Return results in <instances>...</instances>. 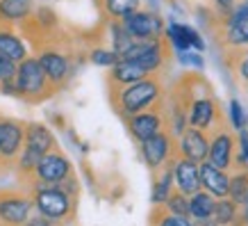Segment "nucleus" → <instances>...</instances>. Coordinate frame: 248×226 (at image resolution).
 <instances>
[{
  "mask_svg": "<svg viewBox=\"0 0 248 226\" xmlns=\"http://www.w3.org/2000/svg\"><path fill=\"white\" fill-rule=\"evenodd\" d=\"M178 55H180L182 64H191V67L196 69H203V57L198 53H191V51H178Z\"/></svg>",
  "mask_w": 248,
  "mask_h": 226,
  "instance_id": "72a5a7b5",
  "label": "nucleus"
},
{
  "mask_svg": "<svg viewBox=\"0 0 248 226\" xmlns=\"http://www.w3.org/2000/svg\"><path fill=\"white\" fill-rule=\"evenodd\" d=\"M234 16H248V0H241L239 5H234V9L230 12Z\"/></svg>",
  "mask_w": 248,
  "mask_h": 226,
  "instance_id": "4c0bfd02",
  "label": "nucleus"
},
{
  "mask_svg": "<svg viewBox=\"0 0 248 226\" xmlns=\"http://www.w3.org/2000/svg\"><path fill=\"white\" fill-rule=\"evenodd\" d=\"M228 196L232 199L234 204L244 206L248 199V169H241L234 176H230V192Z\"/></svg>",
  "mask_w": 248,
  "mask_h": 226,
  "instance_id": "a878e982",
  "label": "nucleus"
},
{
  "mask_svg": "<svg viewBox=\"0 0 248 226\" xmlns=\"http://www.w3.org/2000/svg\"><path fill=\"white\" fill-rule=\"evenodd\" d=\"M30 196L39 215L53 219V222L66 219L73 210V199L60 185H32Z\"/></svg>",
  "mask_w": 248,
  "mask_h": 226,
  "instance_id": "20e7f679",
  "label": "nucleus"
},
{
  "mask_svg": "<svg viewBox=\"0 0 248 226\" xmlns=\"http://www.w3.org/2000/svg\"><path fill=\"white\" fill-rule=\"evenodd\" d=\"M214 208H217V199H214L210 192H205V190L196 192L194 196H189V212H191V219H194V222L212 219Z\"/></svg>",
  "mask_w": 248,
  "mask_h": 226,
  "instance_id": "412c9836",
  "label": "nucleus"
},
{
  "mask_svg": "<svg viewBox=\"0 0 248 226\" xmlns=\"http://www.w3.org/2000/svg\"><path fill=\"white\" fill-rule=\"evenodd\" d=\"M71 174H73V167H71L68 158L60 149H55L41 158L37 172H34L32 185H60L62 181H66Z\"/></svg>",
  "mask_w": 248,
  "mask_h": 226,
  "instance_id": "0eeeda50",
  "label": "nucleus"
},
{
  "mask_svg": "<svg viewBox=\"0 0 248 226\" xmlns=\"http://www.w3.org/2000/svg\"><path fill=\"white\" fill-rule=\"evenodd\" d=\"M25 133H28L25 121L0 114V162L5 167L18 162L25 146Z\"/></svg>",
  "mask_w": 248,
  "mask_h": 226,
  "instance_id": "39448f33",
  "label": "nucleus"
},
{
  "mask_svg": "<svg viewBox=\"0 0 248 226\" xmlns=\"http://www.w3.org/2000/svg\"><path fill=\"white\" fill-rule=\"evenodd\" d=\"M123 25H125V30L132 35L135 39L139 41H146V39H159L162 30H164V23L159 18L157 14H153V12H132L123 18Z\"/></svg>",
  "mask_w": 248,
  "mask_h": 226,
  "instance_id": "f8f14e48",
  "label": "nucleus"
},
{
  "mask_svg": "<svg viewBox=\"0 0 248 226\" xmlns=\"http://www.w3.org/2000/svg\"><path fill=\"white\" fill-rule=\"evenodd\" d=\"M112 44H114V53L119 55V57H123V55L128 53L130 48L135 46V41L137 39L130 35L128 30H125V25L123 23H114L112 25Z\"/></svg>",
  "mask_w": 248,
  "mask_h": 226,
  "instance_id": "cd10ccee",
  "label": "nucleus"
},
{
  "mask_svg": "<svg viewBox=\"0 0 248 226\" xmlns=\"http://www.w3.org/2000/svg\"><path fill=\"white\" fill-rule=\"evenodd\" d=\"M162 96H164L162 83L155 75H151L146 80H139L135 85L119 87L116 91H112V103L123 119H130V117H135L139 112L162 105Z\"/></svg>",
  "mask_w": 248,
  "mask_h": 226,
  "instance_id": "f257e3e1",
  "label": "nucleus"
},
{
  "mask_svg": "<svg viewBox=\"0 0 248 226\" xmlns=\"http://www.w3.org/2000/svg\"><path fill=\"white\" fill-rule=\"evenodd\" d=\"M164 208L173 215H182V217H191L189 212V196L182 194L180 190H173V194L169 196V201L164 204Z\"/></svg>",
  "mask_w": 248,
  "mask_h": 226,
  "instance_id": "c756f323",
  "label": "nucleus"
},
{
  "mask_svg": "<svg viewBox=\"0 0 248 226\" xmlns=\"http://www.w3.org/2000/svg\"><path fill=\"white\" fill-rule=\"evenodd\" d=\"M139 2L141 0H103V7L112 18H125L139 9Z\"/></svg>",
  "mask_w": 248,
  "mask_h": 226,
  "instance_id": "c85d7f7f",
  "label": "nucleus"
},
{
  "mask_svg": "<svg viewBox=\"0 0 248 226\" xmlns=\"http://www.w3.org/2000/svg\"><path fill=\"white\" fill-rule=\"evenodd\" d=\"M212 219H214L218 226H234L239 222V204H234L230 196L217 199V208H214Z\"/></svg>",
  "mask_w": 248,
  "mask_h": 226,
  "instance_id": "393cba45",
  "label": "nucleus"
},
{
  "mask_svg": "<svg viewBox=\"0 0 248 226\" xmlns=\"http://www.w3.org/2000/svg\"><path fill=\"white\" fill-rule=\"evenodd\" d=\"M16 87H18V98L28 101V103H39V101H46L50 98L57 91L48 73L44 71L39 57H25V60L18 64V71H16Z\"/></svg>",
  "mask_w": 248,
  "mask_h": 226,
  "instance_id": "7ed1b4c3",
  "label": "nucleus"
},
{
  "mask_svg": "<svg viewBox=\"0 0 248 226\" xmlns=\"http://www.w3.org/2000/svg\"><path fill=\"white\" fill-rule=\"evenodd\" d=\"M0 57H7V60L16 62V64H21L28 57L21 37L14 35L9 28H0Z\"/></svg>",
  "mask_w": 248,
  "mask_h": 226,
  "instance_id": "6ab92c4d",
  "label": "nucleus"
},
{
  "mask_svg": "<svg viewBox=\"0 0 248 226\" xmlns=\"http://www.w3.org/2000/svg\"><path fill=\"white\" fill-rule=\"evenodd\" d=\"M226 44L232 46V48L248 46V16L230 14L226 23Z\"/></svg>",
  "mask_w": 248,
  "mask_h": 226,
  "instance_id": "aec40b11",
  "label": "nucleus"
},
{
  "mask_svg": "<svg viewBox=\"0 0 248 226\" xmlns=\"http://www.w3.org/2000/svg\"><path fill=\"white\" fill-rule=\"evenodd\" d=\"M153 226H196V222L191 217H182V215H173L164 208L157 206L153 212Z\"/></svg>",
  "mask_w": 248,
  "mask_h": 226,
  "instance_id": "bb28decb",
  "label": "nucleus"
},
{
  "mask_svg": "<svg viewBox=\"0 0 248 226\" xmlns=\"http://www.w3.org/2000/svg\"><path fill=\"white\" fill-rule=\"evenodd\" d=\"M173 178H175V190H180L182 194L194 196L201 192V165L194 160L182 158L180 153L173 158Z\"/></svg>",
  "mask_w": 248,
  "mask_h": 226,
  "instance_id": "ddd939ff",
  "label": "nucleus"
},
{
  "mask_svg": "<svg viewBox=\"0 0 248 226\" xmlns=\"http://www.w3.org/2000/svg\"><path fill=\"white\" fill-rule=\"evenodd\" d=\"M164 60H166L164 46H162V41H155V44H153L146 53L139 55V57H137V60H132V62H137L141 69H146V73H148V75H155L159 69L164 67Z\"/></svg>",
  "mask_w": 248,
  "mask_h": 226,
  "instance_id": "b1692460",
  "label": "nucleus"
},
{
  "mask_svg": "<svg viewBox=\"0 0 248 226\" xmlns=\"http://www.w3.org/2000/svg\"><path fill=\"white\" fill-rule=\"evenodd\" d=\"M39 62H41L44 71L48 73L50 83H53L57 89H60L62 85L68 80V75H71V62H68V57L64 53H60V51H53V48H48V51H41V55H39Z\"/></svg>",
  "mask_w": 248,
  "mask_h": 226,
  "instance_id": "dca6fc26",
  "label": "nucleus"
},
{
  "mask_svg": "<svg viewBox=\"0 0 248 226\" xmlns=\"http://www.w3.org/2000/svg\"><path fill=\"white\" fill-rule=\"evenodd\" d=\"M146 78H151V75L146 73V69H141L137 62L132 60H121L116 67H112L109 71V83L112 87H128V85H135L139 80H146Z\"/></svg>",
  "mask_w": 248,
  "mask_h": 226,
  "instance_id": "a211bd4d",
  "label": "nucleus"
},
{
  "mask_svg": "<svg viewBox=\"0 0 248 226\" xmlns=\"http://www.w3.org/2000/svg\"><path fill=\"white\" fill-rule=\"evenodd\" d=\"M201 185L214 199H226L230 192V176L226 169H218L210 160H205V162H201Z\"/></svg>",
  "mask_w": 248,
  "mask_h": 226,
  "instance_id": "2eb2a0df",
  "label": "nucleus"
},
{
  "mask_svg": "<svg viewBox=\"0 0 248 226\" xmlns=\"http://www.w3.org/2000/svg\"><path fill=\"white\" fill-rule=\"evenodd\" d=\"M244 222L248 226V199H246V204H244Z\"/></svg>",
  "mask_w": 248,
  "mask_h": 226,
  "instance_id": "ea45409f",
  "label": "nucleus"
},
{
  "mask_svg": "<svg viewBox=\"0 0 248 226\" xmlns=\"http://www.w3.org/2000/svg\"><path fill=\"white\" fill-rule=\"evenodd\" d=\"M60 188L64 190V192H66V194L71 196V199H76V194H78V181H76V176L71 174L66 181H62V183H60Z\"/></svg>",
  "mask_w": 248,
  "mask_h": 226,
  "instance_id": "f704fd0d",
  "label": "nucleus"
},
{
  "mask_svg": "<svg viewBox=\"0 0 248 226\" xmlns=\"http://www.w3.org/2000/svg\"><path fill=\"white\" fill-rule=\"evenodd\" d=\"M178 153L182 158L194 160V162H205L210 158V135L201 128L189 126L180 137H178Z\"/></svg>",
  "mask_w": 248,
  "mask_h": 226,
  "instance_id": "9b49d317",
  "label": "nucleus"
},
{
  "mask_svg": "<svg viewBox=\"0 0 248 226\" xmlns=\"http://www.w3.org/2000/svg\"><path fill=\"white\" fill-rule=\"evenodd\" d=\"M125 123H128L130 135L141 144V142H146V139H151L153 135H157V133L164 130L166 117H164V112H162V105H157V107H151V110H146V112H139V114H135V117L125 119Z\"/></svg>",
  "mask_w": 248,
  "mask_h": 226,
  "instance_id": "9d476101",
  "label": "nucleus"
},
{
  "mask_svg": "<svg viewBox=\"0 0 248 226\" xmlns=\"http://www.w3.org/2000/svg\"><path fill=\"white\" fill-rule=\"evenodd\" d=\"M25 226H53V219H48V217H34V219H28V224Z\"/></svg>",
  "mask_w": 248,
  "mask_h": 226,
  "instance_id": "e433bc0d",
  "label": "nucleus"
},
{
  "mask_svg": "<svg viewBox=\"0 0 248 226\" xmlns=\"http://www.w3.org/2000/svg\"><path fill=\"white\" fill-rule=\"evenodd\" d=\"M32 208H34L32 196L12 192V190L0 192V222L5 226H25Z\"/></svg>",
  "mask_w": 248,
  "mask_h": 226,
  "instance_id": "6e6552de",
  "label": "nucleus"
},
{
  "mask_svg": "<svg viewBox=\"0 0 248 226\" xmlns=\"http://www.w3.org/2000/svg\"><path fill=\"white\" fill-rule=\"evenodd\" d=\"M55 149H57V139H55L53 130L48 128V126H44V123L30 121L28 123V133H25V146H23L21 158L16 162L18 174H21L23 178H30V183H32L41 158L48 156Z\"/></svg>",
  "mask_w": 248,
  "mask_h": 226,
  "instance_id": "f03ea898",
  "label": "nucleus"
},
{
  "mask_svg": "<svg viewBox=\"0 0 248 226\" xmlns=\"http://www.w3.org/2000/svg\"><path fill=\"white\" fill-rule=\"evenodd\" d=\"M0 226H5V224H2V222H0Z\"/></svg>",
  "mask_w": 248,
  "mask_h": 226,
  "instance_id": "a19ab883",
  "label": "nucleus"
},
{
  "mask_svg": "<svg viewBox=\"0 0 248 226\" xmlns=\"http://www.w3.org/2000/svg\"><path fill=\"white\" fill-rule=\"evenodd\" d=\"M141 158L148 165L151 172H162V167L169 165L175 153H173V135L169 130H162L151 139L141 142Z\"/></svg>",
  "mask_w": 248,
  "mask_h": 226,
  "instance_id": "1a4fd4ad",
  "label": "nucleus"
},
{
  "mask_svg": "<svg viewBox=\"0 0 248 226\" xmlns=\"http://www.w3.org/2000/svg\"><path fill=\"white\" fill-rule=\"evenodd\" d=\"M0 165H2V162H0Z\"/></svg>",
  "mask_w": 248,
  "mask_h": 226,
  "instance_id": "79ce46f5",
  "label": "nucleus"
},
{
  "mask_svg": "<svg viewBox=\"0 0 248 226\" xmlns=\"http://www.w3.org/2000/svg\"><path fill=\"white\" fill-rule=\"evenodd\" d=\"M234 165L241 169H248V128L237 130V153H234Z\"/></svg>",
  "mask_w": 248,
  "mask_h": 226,
  "instance_id": "2f4dec72",
  "label": "nucleus"
},
{
  "mask_svg": "<svg viewBox=\"0 0 248 226\" xmlns=\"http://www.w3.org/2000/svg\"><path fill=\"white\" fill-rule=\"evenodd\" d=\"M196 226H218L214 219H203V222H196Z\"/></svg>",
  "mask_w": 248,
  "mask_h": 226,
  "instance_id": "58836bf2",
  "label": "nucleus"
},
{
  "mask_svg": "<svg viewBox=\"0 0 248 226\" xmlns=\"http://www.w3.org/2000/svg\"><path fill=\"white\" fill-rule=\"evenodd\" d=\"M191 98H187V114H189V126L194 128H201L205 133H212V130L221 128V110H218L217 101L212 96H194L189 94Z\"/></svg>",
  "mask_w": 248,
  "mask_h": 226,
  "instance_id": "423d86ee",
  "label": "nucleus"
},
{
  "mask_svg": "<svg viewBox=\"0 0 248 226\" xmlns=\"http://www.w3.org/2000/svg\"><path fill=\"white\" fill-rule=\"evenodd\" d=\"M166 37L171 41V46L175 51H203L205 41L201 39V35L182 23H169L166 25Z\"/></svg>",
  "mask_w": 248,
  "mask_h": 226,
  "instance_id": "f3484780",
  "label": "nucleus"
},
{
  "mask_svg": "<svg viewBox=\"0 0 248 226\" xmlns=\"http://www.w3.org/2000/svg\"><path fill=\"white\" fill-rule=\"evenodd\" d=\"M173 160L159 172V176L155 178V185H153V204L155 206H164L169 201V196L173 194Z\"/></svg>",
  "mask_w": 248,
  "mask_h": 226,
  "instance_id": "4be33fe9",
  "label": "nucleus"
},
{
  "mask_svg": "<svg viewBox=\"0 0 248 226\" xmlns=\"http://www.w3.org/2000/svg\"><path fill=\"white\" fill-rule=\"evenodd\" d=\"M32 14V0H0V21H25Z\"/></svg>",
  "mask_w": 248,
  "mask_h": 226,
  "instance_id": "5701e85b",
  "label": "nucleus"
},
{
  "mask_svg": "<svg viewBox=\"0 0 248 226\" xmlns=\"http://www.w3.org/2000/svg\"><path fill=\"white\" fill-rule=\"evenodd\" d=\"M234 153H237V139L228 130L217 128L212 130L210 137V162L218 169H230L234 165Z\"/></svg>",
  "mask_w": 248,
  "mask_h": 226,
  "instance_id": "4468645a",
  "label": "nucleus"
},
{
  "mask_svg": "<svg viewBox=\"0 0 248 226\" xmlns=\"http://www.w3.org/2000/svg\"><path fill=\"white\" fill-rule=\"evenodd\" d=\"M89 60L93 62V64H98V67H116L121 62V57L114 51H103V48H96V51H91Z\"/></svg>",
  "mask_w": 248,
  "mask_h": 226,
  "instance_id": "473e14b6",
  "label": "nucleus"
},
{
  "mask_svg": "<svg viewBox=\"0 0 248 226\" xmlns=\"http://www.w3.org/2000/svg\"><path fill=\"white\" fill-rule=\"evenodd\" d=\"M237 75H239V80L248 87V53L241 55V60L237 62Z\"/></svg>",
  "mask_w": 248,
  "mask_h": 226,
  "instance_id": "c9c22d12",
  "label": "nucleus"
},
{
  "mask_svg": "<svg viewBox=\"0 0 248 226\" xmlns=\"http://www.w3.org/2000/svg\"><path fill=\"white\" fill-rule=\"evenodd\" d=\"M228 119H230V126H232L234 130L248 128V114H246L244 105H241L237 98H232L230 105H228Z\"/></svg>",
  "mask_w": 248,
  "mask_h": 226,
  "instance_id": "7c9ffc66",
  "label": "nucleus"
}]
</instances>
